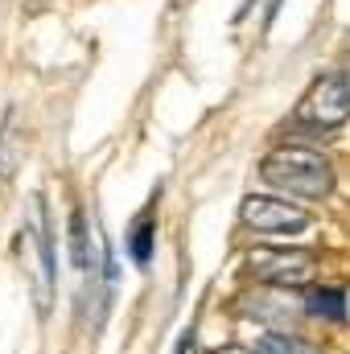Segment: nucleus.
I'll use <instances>...</instances> for the list:
<instances>
[{
	"label": "nucleus",
	"instance_id": "obj_2",
	"mask_svg": "<svg viewBox=\"0 0 350 354\" xmlns=\"http://www.w3.org/2000/svg\"><path fill=\"white\" fill-rule=\"evenodd\" d=\"M350 120V83L347 75H322L313 87L305 91V99L297 103L293 124L305 132H334Z\"/></svg>",
	"mask_w": 350,
	"mask_h": 354
},
{
	"label": "nucleus",
	"instance_id": "obj_9",
	"mask_svg": "<svg viewBox=\"0 0 350 354\" xmlns=\"http://www.w3.org/2000/svg\"><path fill=\"white\" fill-rule=\"evenodd\" d=\"M37 252H42V288H46V297H50V288H54V276H58V268H54L50 214H46V202H42V198H37Z\"/></svg>",
	"mask_w": 350,
	"mask_h": 354
},
{
	"label": "nucleus",
	"instance_id": "obj_7",
	"mask_svg": "<svg viewBox=\"0 0 350 354\" xmlns=\"http://www.w3.org/2000/svg\"><path fill=\"white\" fill-rule=\"evenodd\" d=\"M153 243H157V227H153V210H145L128 231V256H132L136 268H145L153 260Z\"/></svg>",
	"mask_w": 350,
	"mask_h": 354
},
{
	"label": "nucleus",
	"instance_id": "obj_12",
	"mask_svg": "<svg viewBox=\"0 0 350 354\" xmlns=\"http://www.w3.org/2000/svg\"><path fill=\"white\" fill-rule=\"evenodd\" d=\"M223 354H256L252 346H239V351H223Z\"/></svg>",
	"mask_w": 350,
	"mask_h": 354
},
{
	"label": "nucleus",
	"instance_id": "obj_5",
	"mask_svg": "<svg viewBox=\"0 0 350 354\" xmlns=\"http://www.w3.org/2000/svg\"><path fill=\"white\" fill-rule=\"evenodd\" d=\"M239 313L264 322L268 330H293L305 313V297H293L288 288H256L239 297Z\"/></svg>",
	"mask_w": 350,
	"mask_h": 354
},
{
	"label": "nucleus",
	"instance_id": "obj_13",
	"mask_svg": "<svg viewBox=\"0 0 350 354\" xmlns=\"http://www.w3.org/2000/svg\"><path fill=\"white\" fill-rule=\"evenodd\" d=\"M342 75H347V83H350V66H347V71H342Z\"/></svg>",
	"mask_w": 350,
	"mask_h": 354
},
{
	"label": "nucleus",
	"instance_id": "obj_10",
	"mask_svg": "<svg viewBox=\"0 0 350 354\" xmlns=\"http://www.w3.org/2000/svg\"><path fill=\"white\" fill-rule=\"evenodd\" d=\"M71 264L75 272H83L87 276L91 268V243H87V214L83 210H71Z\"/></svg>",
	"mask_w": 350,
	"mask_h": 354
},
{
	"label": "nucleus",
	"instance_id": "obj_1",
	"mask_svg": "<svg viewBox=\"0 0 350 354\" xmlns=\"http://www.w3.org/2000/svg\"><path fill=\"white\" fill-rule=\"evenodd\" d=\"M260 177L272 189L309 198V202L330 198V189H334V165L317 149H305V145H276L260 161Z\"/></svg>",
	"mask_w": 350,
	"mask_h": 354
},
{
	"label": "nucleus",
	"instance_id": "obj_11",
	"mask_svg": "<svg viewBox=\"0 0 350 354\" xmlns=\"http://www.w3.org/2000/svg\"><path fill=\"white\" fill-rule=\"evenodd\" d=\"M174 354H194V330H185V334H181V338H177Z\"/></svg>",
	"mask_w": 350,
	"mask_h": 354
},
{
	"label": "nucleus",
	"instance_id": "obj_3",
	"mask_svg": "<svg viewBox=\"0 0 350 354\" xmlns=\"http://www.w3.org/2000/svg\"><path fill=\"white\" fill-rule=\"evenodd\" d=\"M239 218L256 235H301V231H309V214L297 202H284L272 194H248L239 206Z\"/></svg>",
	"mask_w": 350,
	"mask_h": 354
},
{
	"label": "nucleus",
	"instance_id": "obj_4",
	"mask_svg": "<svg viewBox=\"0 0 350 354\" xmlns=\"http://www.w3.org/2000/svg\"><path fill=\"white\" fill-rule=\"evenodd\" d=\"M248 272L264 280L268 288H297L313 276V256L309 252H288V248H256L248 252Z\"/></svg>",
	"mask_w": 350,
	"mask_h": 354
},
{
	"label": "nucleus",
	"instance_id": "obj_8",
	"mask_svg": "<svg viewBox=\"0 0 350 354\" xmlns=\"http://www.w3.org/2000/svg\"><path fill=\"white\" fill-rule=\"evenodd\" d=\"M305 313L309 317H326V322H342L347 317V292L342 288H313L305 297Z\"/></svg>",
	"mask_w": 350,
	"mask_h": 354
},
{
	"label": "nucleus",
	"instance_id": "obj_6",
	"mask_svg": "<svg viewBox=\"0 0 350 354\" xmlns=\"http://www.w3.org/2000/svg\"><path fill=\"white\" fill-rule=\"evenodd\" d=\"M248 346L256 354H322L317 346H309L305 338H297V334H288V330H260Z\"/></svg>",
	"mask_w": 350,
	"mask_h": 354
}]
</instances>
